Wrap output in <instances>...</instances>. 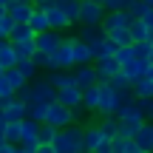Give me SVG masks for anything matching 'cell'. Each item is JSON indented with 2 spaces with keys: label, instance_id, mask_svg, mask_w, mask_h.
Here are the masks:
<instances>
[{
  "label": "cell",
  "instance_id": "9",
  "mask_svg": "<svg viewBox=\"0 0 153 153\" xmlns=\"http://www.w3.org/2000/svg\"><path fill=\"white\" fill-rule=\"evenodd\" d=\"M31 11H34L31 0H11V3L6 6V14H9L14 23H26L28 17H31Z\"/></svg>",
  "mask_w": 153,
  "mask_h": 153
},
{
  "label": "cell",
  "instance_id": "31",
  "mask_svg": "<svg viewBox=\"0 0 153 153\" xmlns=\"http://www.w3.org/2000/svg\"><path fill=\"white\" fill-rule=\"evenodd\" d=\"M150 9H153V6H150V3H142V0H133V3H131V6H128V9H125V11H128V14H131V17H133V20H139V17H142V14H145V11H150Z\"/></svg>",
  "mask_w": 153,
  "mask_h": 153
},
{
  "label": "cell",
  "instance_id": "23",
  "mask_svg": "<svg viewBox=\"0 0 153 153\" xmlns=\"http://www.w3.org/2000/svg\"><path fill=\"white\" fill-rule=\"evenodd\" d=\"M97 102H99V91H97V85H88V88H82L79 108H85V111H97Z\"/></svg>",
  "mask_w": 153,
  "mask_h": 153
},
{
  "label": "cell",
  "instance_id": "45",
  "mask_svg": "<svg viewBox=\"0 0 153 153\" xmlns=\"http://www.w3.org/2000/svg\"><path fill=\"white\" fill-rule=\"evenodd\" d=\"M3 14H6V6H0V17H3Z\"/></svg>",
  "mask_w": 153,
  "mask_h": 153
},
{
  "label": "cell",
  "instance_id": "39",
  "mask_svg": "<svg viewBox=\"0 0 153 153\" xmlns=\"http://www.w3.org/2000/svg\"><path fill=\"white\" fill-rule=\"evenodd\" d=\"M94 3H99L105 11H114V9H119V0H94Z\"/></svg>",
  "mask_w": 153,
  "mask_h": 153
},
{
  "label": "cell",
  "instance_id": "30",
  "mask_svg": "<svg viewBox=\"0 0 153 153\" xmlns=\"http://www.w3.org/2000/svg\"><path fill=\"white\" fill-rule=\"evenodd\" d=\"M14 68H17V71H20L23 76H26V82H31L34 76L40 74V71H37V65H34L31 60H17V62H14Z\"/></svg>",
  "mask_w": 153,
  "mask_h": 153
},
{
  "label": "cell",
  "instance_id": "25",
  "mask_svg": "<svg viewBox=\"0 0 153 153\" xmlns=\"http://www.w3.org/2000/svg\"><path fill=\"white\" fill-rule=\"evenodd\" d=\"M3 79L9 82V88H11V91H17V88H23V85H26V76H23L20 71H17L14 65H11V68H6V71H3Z\"/></svg>",
  "mask_w": 153,
  "mask_h": 153
},
{
  "label": "cell",
  "instance_id": "38",
  "mask_svg": "<svg viewBox=\"0 0 153 153\" xmlns=\"http://www.w3.org/2000/svg\"><path fill=\"white\" fill-rule=\"evenodd\" d=\"M9 97H14V91H11V88H9V82L0 76V99H9Z\"/></svg>",
  "mask_w": 153,
  "mask_h": 153
},
{
  "label": "cell",
  "instance_id": "47",
  "mask_svg": "<svg viewBox=\"0 0 153 153\" xmlns=\"http://www.w3.org/2000/svg\"><path fill=\"white\" fill-rule=\"evenodd\" d=\"M3 71H6V68H3V65H0V76H3Z\"/></svg>",
  "mask_w": 153,
  "mask_h": 153
},
{
  "label": "cell",
  "instance_id": "4",
  "mask_svg": "<svg viewBox=\"0 0 153 153\" xmlns=\"http://www.w3.org/2000/svg\"><path fill=\"white\" fill-rule=\"evenodd\" d=\"M74 65L71 57V37H62V43L48 54V71H68Z\"/></svg>",
  "mask_w": 153,
  "mask_h": 153
},
{
  "label": "cell",
  "instance_id": "44",
  "mask_svg": "<svg viewBox=\"0 0 153 153\" xmlns=\"http://www.w3.org/2000/svg\"><path fill=\"white\" fill-rule=\"evenodd\" d=\"M31 3H34V6H43V3H48V0H31Z\"/></svg>",
  "mask_w": 153,
  "mask_h": 153
},
{
  "label": "cell",
  "instance_id": "46",
  "mask_svg": "<svg viewBox=\"0 0 153 153\" xmlns=\"http://www.w3.org/2000/svg\"><path fill=\"white\" fill-rule=\"evenodd\" d=\"M9 3H11V0H0V6H9Z\"/></svg>",
  "mask_w": 153,
  "mask_h": 153
},
{
  "label": "cell",
  "instance_id": "33",
  "mask_svg": "<svg viewBox=\"0 0 153 153\" xmlns=\"http://www.w3.org/2000/svg\"><path fill=\"white\" fill-rule=\"evenodd\" d=\"M108 40L119 48V45H131V34H128V28H122V31H114V34H108Z\"/></svg>",
  "mask_w": 153,
  "mask_h": 153
},
{
  "label": "cell",
  "instance_id": "11",
  "mask_svg": "<svg viewBox=\"0 0 153 153\" xmlns=\"http://www.w3.org/2000/svg\"><path fill=\"white\" fill-rule=\"evenodd\" d=\"M94 74H97V82H108L114 74H119V62L114 57H105V60H94Z\"/></svg>",
  "mask_w": 153,
  "mask_h": 153
},
{
  "label": "cell",
  "instance_id": "20",
  "mask_svg": "<svg viewBox=\"0 0 153 153\" xmlns=\"http://www.w3.org/2000/svg\"><path fill=\"white\" fill-rule=\"evenodd\" d=\"M26 26L31 28L34 34H37V31H45V28H48V20H45V11L40 9V6H34L31 17H28V20H26Z\"/></svg>",
  "mask_w": 153,
  "mask_h": 153
},
{
  "label": "cell",
  "instance_id": "40",
  "mask_svg": "<svg viewBox=\"0 0 153 153\" xmlns=\"http://www.w3.org/2000/svg\"><path fill=\"white\" fill-rule=\"evenodd\" d=\"M34 153H54V148H51V142H40L34 148Z\"/></svg>",
  "mask_w": 153,
  "mask_h": 153
},
{
  "label": "cell",
  "instance_id": "35",
  "mask_svg": "<svg viewBox=\"0 0 153 153\" xmlns=\"http://www.w3.org/2000/svg\"><path fill=\"white\" fill-rule=\"evenodd\" d=\"M28 60H31L34 65H37V71H40V68H45V71H48V54H40V51H34V54L28 57Z\"/></svg>",
  "mask_w": 153,
  "mask_h": 153
},
{
  "label": "cell",
  "instance_id": "32",
  "mask_svg": "<svg viewBox=\"0 0 153 153\" xmlns=\"http://www.w3.org/2000/svg\"><path fill=\"white\" fill-rule=\"evenodd\" d=\"M108 142H111V153H125V148L131 145V139L122 136V133H116V136H111Z\"/></svg>",
  "mask_w": 153,
  "mask_h": 153
},
{
  "label": "cell",
  "instance_id": "3",
  "mask_svg": "<svg viewBox=\"0 0 153 153\" xmlns=\"http://www.w3.org/2000/svg\"><path fill=\"white\" fill-rule=\"evenodd\" d=\"M43 122L60 131V128L74 125V122H76V114H74L71 108H62L57 99H51V102H45V116H43Z\"/></svg>",
  "mask_w": 153,
  "mask_h": 153
},
{
  "label": "cell",
  "instance_id": "15",
  "mask_svg": "<svg viewBox=\"0 0 153 153\" xmlns=\"http://www.w3.org/2000/svg\"><path fill=\"white\" fill-rule=\"evenodd\" d=\"M71 79L74 85L79 88H88V85H97V74H94V65H76V71H71Z\"/></svg>",
  "mask_w": 153,
  "mask_h": 153
},
{
  "label": "cell",
  "instance_id": "12",
  "mask_svg": "<svg viewBox=\"0 0 153 153\" xmlns=\"http://www.w3.org/2000/svg\"><path fill=\"white\" fill-rule=\"evenodd\" d=\"M57 102H60L62 105V108H79V99H82V91H79V88H76V85H68V88H60V91H57Z\"/></svg>",
  "mask_w": 153,
  "mask_h": 153
},
{
  "label": "cell",
  "instance_id": "28",
  "mask_svg": "<svg viewBox=\"0 0 153 153\" xmlns=\"http://www.w3.org/2000/svg\"><path fill=\"white\" fill-rule=\"evenodd\" d=\"M17 139H20V119H14V122H6V125H3V142H9V145H17Z\"/></svg>",
  "mask_w": 153,
  "mask_h": 153
},
{
  "label": "cell",
  "instance_id": "37",
  "mask_svg": "<svg viewBox=\"0 0 153 153\" xmlns=\"http://www.w3.org/2000/svg\"><path fill=\"white\" fill-rule=\"evenodd\" d=\"M11 28H14V20H11L9 14H3V17H0V37H9Z\"/></svg>",
  "mask_w": 153,
  "mask_h": 153
},
{
  "label": "cell",
  "instance_id": "41",
  "mask_svg": "<svg viewBox=\"0 0 153 153\" xmlns=\"http://www.w3.org/2000/svg\"><path fill=\"white\" fill-rule=\"evenodd\" d=\"M125 153H150V150H142V148H136V145H128V148H125Z\"/></svg>",
  "mask_w": 153,
  "mask_h": 153
},
{
  "label": "cell",
  "instance_id": "14",
  "mask_svg": "<svg viewBox=\"0 0 153 153\" xmlns=\"http://www.w3.org/2000/svg\"><path fill=\"white\" fill-rule=\"evenodd\" d=\"M131 142L136 145V148H142V150H153V125L150 122H142V125L136 128V133L131 136Z\"/></svg>",
  "mask_w": 153,
  "mask_h": 153
},
{
  "label": "cell",
  "instance_id": "48",
  "mask_svg": "<svg viewBox=\"0 0 153 153\" xmlns=\"http://www.w3.org/2000/svg\"><path fill=\"white\" fill-rule=\"evenodd\" d=\"M142 3H150V6H153V0H142Z\"/></svg>",
  "mask_w": 153,
  "mask_h": 153
},
{
  "label": "cell",
  "instance_id": "26",
  "mask_svg": "<svg viewBox=\"0 0 153 153\" xmlns=\"http://www.w3.org/2000/svg\"><path fill=\"white\" fill-rule=\"evenodd\" d=\"M133 48V57H136V60H153V40H145V43H133L131 45Z\"/></svg>",
  "mask_w": 153,
  "mask_h": 153
},
{
  "label": "cell",
  "instance_id": "17",
  "mask_svg": "<svg viewBox=\"0 0 153 153\" xmlns=\"http://www.w3.org/2000/svg\"><path fill=\"white\" fill-rule=\"evenodd\" d=\"M99 142H102V133L97 131V125L82 128V153H94Z\"/></svg>",
  "mask_w": 153,
  "mask_h": 153
},
{
  "label": "cell",
  "instance_id": "8",
  "mask_svg": "<svg viewBox=\"0 0 153 153\" xmlns=\"http://www.w3.org/2000/svg\"><path fill=\"white\" fill-rule=\"evenodd\" d=\"M40 9L45 11L48 28H54V31H65V28H71V23H68V17L62 14V9L57 6V0H48V3H43Z\"/></svg>",
  "mask_w": 153,
  "mask_h": 153
},
{
  "label": "cell",
  "instance_id": "24",
  "mask_svg": "<svg viewBox=\"0 0 153 153\" xmlns=\"http://www.w3.org/2000/svg\"><path fill=\"white\" fill-rule=\"evenodd\" d=\"M57 6L62 9V14L68 17V23H76V17H79V0H57Z\"/></svg>",
  "mask_w": 153,
  "mask_h": 153
},
{
  "label": "cell",
  "instance_id": "29",
  "mask_svg": "<svg viewBox=\"0 0 153 153\" xmlns=\"http://www.w3.org/2000/svg\"><path fill=\"white\" fill-rule=\"evenodd\" d=\"M11 45H14L17 60H28V57L34 54V37L31 40H20V43H11Z\"/></svg>",
  "mask_w": 153,
  "mask_h": 153
},
{
  "label": "cell",
  "instance_id": "6",
  "mask_svg": "<svg viewBox=\"0 0 153 153\" xmlns=\"http://www.w3.org/2000/svg\"><path fill=\"white\" fill-rule=\"evenodd\" d=\"M60 43H62V31H54V28L34 34V51H40V54H51Z\"/></svg>",
  "mask_w": 153,
  "mask_h": 153
},
{
  "label": "cell",
  "instance_id": "22",
  "mask_svg": "<svg viewBox=\"0 0 153 153\" xmlns=\"http://www.w3.org/2000/svg\"><path fill=\"white\" fill-rule=\"evenodd\" d=\"M97 131L102 133L105 139L116 136V133H119V119H116V116H102V119H99V125H97Z\"/></svg>",
  "mask_w": 153,
  "mask_h": 153
},
{
  "label": "cell",
  "instance_id": "19",
  "mask_svg": "<svg viewBox=\"0 0 153 153\" xmlns=\"http://www.w3.org/2000/svg\"><path fill=\"white\" fill-rule=\"evenodd\" d=\"M0 114H3V119L6 122H14V119H23V116H26V102H20V99H11L9 105H6L3 111H0Z\"/></svg>",
  "mask_w": 153,
  "mask_h": 153
},
{
  "label": "cell",
  "instance_id": "10",
  "mask_svg": "<svg viewBox=\"0 0 153 153\" xmlns=\"http://www.w3.org/2000/svg\"><path fill=\"white\" fill-rule=\"evenodd\" d=\"M71 57H74V65H91V62H94L91 45L82 43L79 37H71Z\"/></svg>",
  "mask_w": 153,
  "mask_h": 153
},
{
  "label": "cell",
  "instance_id": "43",
  "mask_svg": "<svg viewBox=\"0 0 153 153\" xmlns=\"http://www.w3.org/2000/svg\"><path fill=\"white\" fill-rule=\"evenodd\" d=\"M131 3H133V0H119V9H128Z\"/></svg>",
  "mask_w": 153,
  "mask_h": 153
},
{
  "label": "cell",
  "instance_id": "13",
  "mask_svg": "<svg viewBox=\"0 0 153 153\" xmlns=\"http://www.w3.org/2000/svg\"><path fill=\"white\" fill-rule=\"evenodd\" d=\"M148 68H150V62H148V60H136V57H133V60H128V62H122V65H119V74L125 76L128 82H133L139 74L148 71Z\"/></svg>",
  "mask_w": 153,
  "mask_h": 153
},
{
  "label": "cell",
  "instance_id": "5",
  "mask_svg": "<svg viewBox=\"0 0 153 153\" xmlns=\"http://www.w3.org/2000/svg\"><path fill=\"white\" fill-rule=\"evenodd\" d=\"M131 20H133V17L128 14L125 9H114V11H105V14H102V20H99V28H102V34L108 37V34H114V31H122V28H128V26H131Z\"/></svg>",
  "mask_w": 153,
  "mask_h": 153
},
{
  "label": "cell",
  "instance_id": "21",
  "mask_svg": "<svg viewBox=\"0 0 153 153\" xmlns=\"http://www.w3.org/2000/svg\"><path fill=\"white\" fill-rule=\"evenodd\" d=\"M45 82H48L51 88H68V85H74V79H71V71H51L48 76H45Z\"/></svg>",
  "mask_w": 153,
  "mask_h": 153
},
{
  "label": "cell",
  "instance_id": "2",
  "mask_svg": "<svg viewBox=\"0 0 153 153\" xmlns=\"http://www.w3.org/2000/svg\"><path fill=\"white\" fill-rule=\"evenodd\" d=\"M51 148L54 153H82V128H60L51 139Z\"/></svg>",
  "mask_w": 153,
  "mask_h": 153
},
{
  "label": "cell",
  "instance_id": "36",
  "mask_svg": "<svg viewBox=\"0 0 153 153\" xmlns=\"http://www.w3.org/2000/svg\"><path fill=\"white\" fill-rule=\"evenodd\" d=\"M136 105H139V111H142L145 116L153 114V97H139V99H136Z\"/></svg>",
  "mask_w": 153,
  "mask_h": 153
},
{
  "label": "cell",
  "instance_id": "16",
  "mask_svg": "<svg viewBox=\"0 0 153 153\" xmlns=\"http://www.w3.org/2000/svg\"><path fill=\"white\" fill-rule=\"evenodd\" d=\"M128 34H131V43H145V40H153V26H148L142 20H131Z\"/></svg>",
  "mask_w": 153,
  "mask_h": 153
},
{
  "label": "cell",
  "instance_id": "27",
  "mask_svg": "<svg viewBox=\"0 0 153 153\" xmlns=\"http://www.w3.org/2000/svg\"><path fill=\"white\" fill-rule=\"evenodd\" d=\"M99 37H105L99 26H79V40H82V43L91 45V43H97Z\"/></svg>",
  "mask_w": 153,
  "mask_h": 153
},
{
  "label": "cell",
  "instance_id": "1",
  "mask_svg": "<svg viewBox=\"0 0 153 153\" xmlns=\"http://www.w3.org/2000/svg\"><path fill=\"white\" fill-rule=\"evenodd\" d=\"M97 91H99V102H97L99 116H116V111L133 99L131 91H114L108 82H97Z\"/></svg>",
  "mask_w": 153,
  "mask_h": 153
},
{
  "label": "cell",
  "instance_id": "34",
  "mask_svg": "<svg viewBox=\"0 0 153 153\" xmlns=\"http://www.w3.org/2000/svg\"><path fill=\"white\" fill-rule=\"evenodd\" d=\"M108 85L114 88V91H131V82H128L122 74H114V76L108 79Z\"/></svg>",
  "mask_w": 153,
  "mask_h": 153
},
{
  "label": "cell",
  "instance_id": "42",
  "mask_svg": "<svg viewBox=\"0 0 153 153\" xmlns=\"http://www.w3.org/2000/svg\"><path fill=\"white\" fill-rule=\"evenodd\" d=\"M11 148H14V145H9V142H0V153H11Z\"/></svg>",
  "mask_w": 153,
  "mask_h": 153
},
{
  "label": "cell",
  "instance_id": "7",
  "mask_svg": "<svg viewBox=\"0 0 153 153\" xmlns=\"http://www.w3.org/2000/svg\"><path fill=\"white\" fill-rule=\"evenodd\" d=\"M102 14H105V9L99 3H94V0H79V17H76V23H79V26H99Z\"/></svg>",
  "mask_w": 153,
  "mask_h": 153
},
{
  "label": "cell",
  "instance_id": "18",
  "mask_svg": "<svg viewBox=\"0 0 153 153\" xmlns=\"http://www.w3.org/2000/svg\"><path fill=\"white\" fill-rule=\"evenodd\" d=\"M114 51H116V45L111 43L108 37H99L97 43H91V54H94V60H105V57H114Z\"/></svg>",
  "mask_w": 153,
  "mask_h": 153
}]
</instances>
